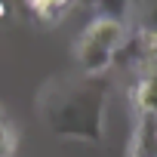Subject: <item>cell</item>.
<instances>
[{
    "label": "cell",
    "instance_id": "cell-2",
    "mask_svg": "<svg viewBox=\"0 0 157 157\" xmlns=\"http://www.w3.org/2000/svg\"><path fill=\"white\" fill-rule=\"evenodd\" d=\"M132 99L145 117H157V77H142L132 90Z\"/></svg>",
    "mask_w": 157,
    "mask_h": 157
},
{
    "label": "cell",
    "instance_id": "cell-6",
    "mask_svg": "<svg viewBox=\"0 0 157 157\" xmlns=\"http://www.w3.org/2000/svg\"><path fill=\"white\" fill-rule=\"evenodd\" d=\"M3 16H6V6H3V3H0V19H3Z\"/></svg>",
    "mask_w": 157,
    "mask_h": 157
},
{
    "label": "cell",
    "instance_id": "cell-7",
    "mask_svg": "<svg viewBox=\"0 0 157 157\" xmlns=\"http://www.w3.org/2000/svg\"><path fill=\"white\" fill-rule=\"evenodd\" d=\"M154 142H157V123H154Z\"/></svg>",
    "mask_w": 157,
    "mask_h": 157
},
{
    "label": "cell",
    "instance_id": "cell-1",
    "mask_svg": "<svg viewBox=\"0 0 157 157\" xmlns=\"http://www.w3.org/2000/svg\"><path fill=\"white\" fill-rule=\"evenodd\" d=\"M123 40H126V28H123V22L108 19V16L90 22V25L80 31L77 43H74L77 68H80L83 74H90V77L102 74V71L114 62V52H117V46H120Z\"/></svg>",
    "mask_w": 157,
    "mask_h": 157
},
{
    "label": "cell",
    "instance_id": "cell-3",
    "mask_svg": "<svg viewBox=\"0 0 157 157\" xmlns=\"http://www.w3.org/2000/svg\"><path fill=\"white\" fill-rule=\"evenodd\" d=\"M139 59H142L145 77H157V28L142 31V37H139Z\"/></svg>",
    "mask_w": 157,
    "mask_h": 157
},
{
    "label": "cell",
    "instance_id": "cell-5",
    "mask_svg": "<svg viewBox=\"0 0 157 157\" xmlns=\"http://www.w3.org/2000/svg\"><path fill=\"white\" fill-rule=\"evenodd\" d=\"M16 151V132L10 129V123L0 120V157H13Z\"/></svg>",
    "mask_w": 157,
    "mask_h": 157
},
{
    "label": "cell",
    "instance_id": "cell-4",
    "mask_svg": "<svg viewBox=\"0 0 157 157\" xmlns=\"http://www.w3.org/2000/svg\"><path fill=\"white\" fill-rule=\"evenodd\" d=\"M31 10H34L37 16H43V19H46V25H52L59 16H65V13H68V3H31Z\"/></svg>",
    "mask_w": 157,
    "mask_h": 157
}]
</instances>
